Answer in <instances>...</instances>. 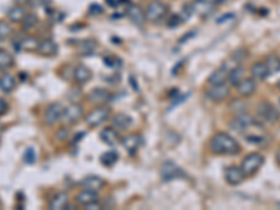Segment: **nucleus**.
I'll use <instances>...</instances> for the list:
<instances>
[{"label": "nucleus", "mask_w": 280, "mask_h": 210, "mask_svg": "<svg viewBox=\"0 0 280 210\" xmlns=\"http://www.w3.org/2000/svg\"><path fill=\"white\" fill-rule=\"evenodd\" d=\"M145 13L147 21L158 22L167 17L168 6L161 0H153L147 4Z\"/></svg>", "instance_id": "20e7f679"}, {"label": "nucleus", "mask_w": 280, "mask_h": 210, "mask_svg": "<svg viewBox=\"0 0 280 210\" xmlns=\"http://www.w3.org/2000/svg\"><path fill=\"white\" fill-rule=\"evenodd\" d=\"M100 160L104 166L112 167L115 163H116V161H118V160H119V155H118L116 152L111 150V152H105V153L100 157Z\"/></svg>", "instance_id": "473e14b6"}, {"label": "nucleus", "mask_w": 280, "mask_h": 210, "mask_svg": "<svg viewBox=\"0 0 280 210\" xmlns=\"http://www.w3.org/2000/svg\"><path fill=\"white\" fill-rule=\"evenodd\" d=\"M209 149L213 154L220 155H233L240 153L241 146L237 142V139L231 134L225 132H219L213 134L210 142H209Z\"/></svg>", "instance_id": "f257e3e1"}, {"label": "nucleus", "mask_w": 280, "mask_h": 210, "mask_svg": "<svg viewBox=\"0 0 280 210\" xmlns=\"http://www.w3.org/2000/svg\"><path fill=\"white\" fill-rule=\"evenodd\" d=\"M244 73H245V70H244V67L243 66H235L233 67L230 72H228V83L231 84V86H238V83L244 78Z\"/></svg>", "instance_id": "c85d7f7f"}, {"label": "nucleus", "mask_w": 280, "mask_h": 210, "mask_svg": "<svg viewBox=\"0 0 280 210\" xmlns=\"http://www.w3.org/2000/svg\"><path fill=\"white\" fill-rule=\"evenodd\" d=\"M13 33H14V30H13V27L10 25V22L0 20V39H7V38H10Z\"/></svg>", "instance_id": "72a5a7b5"}, {"label": "nucleus", "mask_w": 280, "mask_h": 210, "mask_svg": "<svg viewBox=\"0 0 280 210\" xmlns=\"http://www.w3.org/2000/svg\"><path fill=\"white\" fill-rule=\"evenodd\" d=\"M38 24V17L35 14H27L25 19L22 20L21 25L24 27V30H31L35 25Z\"/></svg>", "instance_id": "f704fd0d"}, {"label": "nucleus", "mask_w": 280, "mask_h": 210, "mask_svg": "<svg viewBox=\"0 0 280 210\" xmlns=\"http://www.w3.org/2000/svg\"><path fill=\"white\" fill-rule=\"evenodd\" d=\"M121 143L129 154H134V153H137V150L142 146V136L137 133H131V134L123 137Z\"/></svg>", "instance_id": "f8f14e48"}, {"label": "nucleus", "mask_w": 280, "mask_h": 210, "mask_svg": "<svg viewBox=\"0 0 280 210\" xmlns=\"http://www.w3.org/2000/svg\"><path fill=\"white\" fill-rule=\"evenodd\" d=\"M209 84L213 86V84H223V83H227L228 81V72L224 69V67H220L217 70H214L210 77L207 78Z\"/></svg>", "instance_id": "a878e982"}, {"label": "nucleus", "mask_w": 280, "mask_h": 210, "mask_svg": "<svg viewBox=\"0 0 280 210\" xmlns=\"http://www.w3.org/2000/svg\"><path fill=\"white\" fill-rule=\"evenodd\" d=\"M230 93H231L230 86L227 83H223V84H213V86H210L206 91V95L213 102H222V101L227 100L230 97Z\"/></svg>", "instance_id": "0eeeda50"}, {"label": "nucleus", "mask_w": 280, "mask_h": 210, "mask_svg": "<svg viewBox=\"0 0 280 210\" xmlns=\"http://www.w3.org/2000/svg\"><path fill=\"white\" fill-rule=\"evenodd\" d=\"M110 116H111V110L108 107L100 105V107L90 111L89 114L84 116V122L90 128H100L101 125H104L110 119Z\"/></svg>", "instance_id": "7ed1b4c3"}, {"label": "nucleus", "mask_w": 280, "mask_h": 210, "mask_svg": "<svg viewBox=\"0 0 280 210\" xmlns=\"http://www.w3.org/2000/svg\"><path fill=\"white\" fill-rule=\"evenodd\" d=\"M279 208H280V203H279Z\"/></svg>", "instance_id": "c03bdc74"}, {"label": "nucleus", "mask_w": 280, "mask_h": 210, "mask_svg": "<svg viewBox=\"0 0 280 210\" xmlns=\"http://www.w3.org/2000/svg\"><path fill=\"white\" fill-rule=\"evenodd\" d=\"M90 13H97V14H101L102 13V9H101V6H98V4H91L90 6Z\"/></svg>", "instance_id": "4c0bfd02"}, {"label": "nucleus", "mask_w": 280, "mask_h": 210, "mask_svg": "<svg viewBox=\"0 0 280 210\" xmlns=\"http://www.w3.org/2000/svg\"><path fill=\"white\" fill-rule=\"evenodd\" d=\"M84 110L80 104H70L69 107H65V114H63V121L69 125H76L83 119Z\"/></svg>", "instance_id": "6e6552de"}, {"label": "nucleus", "mask_w": 280, "mask_h": 210, "mask_svg": "<svg viewBox=\"0 0 280 210\" xmlns=\"http://www.w3.org/2000/svg\"><path fill=\"white\" fill-rule=\"evenodd\" d=\"M255 121H257V119H255L254 116H251L249 114H246V112H240L234 119L231 121L230 126H231V129L235 131V132L243 133L248 126H251Z\"/></svg>", "instance_id": "1a4fd4ad"}, {"label": "nucleus", "mask_w": 280, "mask_h": 210, "mask_svg": "<svg viewBox=\"0 0 280 210\" xmlns=\"http://www.w3.org/2000/svg\"><path fill=\"white\" fill-rule=\"evenodd\" d=\"M100 139L108 146H116L119 143V134L116 132V129L112 126V128H105L102 129L100 133Z\"/></svg>", "instance_id": "5701e85b"}, {"label": "nucleus", "mask_w": 280, "mask_h": 210, "mask_svg": "<svg viewBox=\"0 0 280 210\" xmlns=\"http://www.w3.org/2000/svg\"><path fill=\"white\" fill-rule=\"evenodd\" d=\"M17 3H27V1H30V0H16Z\"/></svg>", "instance_id": "79ce46f5"}, {"label": "nucleus", "mask_w": 280, "mask_h": 210, "mask_svg": "<svg viewBox=\"0 0 280 210\" xmlns=\"http://www.w3.org/2000/svg\"><path fill=\"white\" fill-rule=\"evenodd\" d=\"M126 14H128V17H129V20L132 22H134V24H137V25H143V24L147 21L145 10H143L140 6L134 4V3H132V4L128 6Z\"/></svg>", "instance_id": "4468645a"}, {"label": "nucleus", "mask_w": 280, "mask_h": 210, "mask_svg": "<svg viewBox=\"0 0 280 210\" xmlns=\"http://www.w3.org/2000/svg\"><path fill=\"white\" fill-rule=\"evenodd\" d=\"M27 14H28V13H27V10H25L22 6H14V7H11L10 10L7 11V19H9V21L10 22L21 24Z\"/></svg>", "instance_id": "393cba45"}, {"label": "nucleus", "mask_w": 280, "mask_h": 210, "mask_svg": "<svg viewBox=\"0 0 280 210\" xmlns=\"http://www.w3.org/2000/svg\"><path fill=\"white\" fill-rule=\"evenodd\" d=\"M202 1H207V3H214V4H216L219 0H202Z\"/></svg>", "instance_id": "a19ab883"}, {"label": "nucleus", "mask_w": 280, "mask_h": 210, "mask_svg": "<svg viewBox=\"0 0 280 210\" xmlns=\"http://www.w3.org/2000/svg\"><path fill=\"white\" fill-rule=\"evenodd\" d=\"M276 161L280 164V149L278 150V153H276Z\"/></svg>", "instance_id": "ea45409f"}, {"label": "nucleus", "mask_w": 280, "mask_h": 210, "mask_svg": "<svg viewBox=\"0 0 280 210\" xmlns=\"http://www.w3.org/2000/svg\"><path fill=\"white\" fill-rule=\"evenodd\" d=\"M81 187L90 191H95L100 192L101 189L105 187V181L98 175H89L81 181Z\"/></svg>", "instance_id": "6ab92c4d"}, {"label": "nucleus", "mask_w": 280, "mask_h": 210, "mask_svg": "<svg viewBox=\"0 0 280 210\" xmlns=\"http://www.w3.org/2000/svg\"><path fill=\"white\" fill-rule=\"evenodd\" d=\"M93 77V72L84 65H77L73 70V78L77 84H86Z\"/></svg>", "instance_id": "f3484780"}, {"label": "nucleus", "mask_w": 280, "mask_h": 210, "mask_svg": "<svg viewBox=\"0 0 280 210\" xmlns=\"http://www.w3.org/2000/svg\"><path fill=\"white\" fill-rule=\"evenodd\" d=\"M244 178H245V175H244L241 167L231 166L228 167V168H225V171H224V179H225V182L228 185L237 187V185H240L244 181Z\"/></svg>", "instance_id": "9b49d317"}, {"label": "nucleus", "mask_w": 280, "mask_h": 210, "mask_svg": "<svg viewBox=\"0 0 280 210\" xmlns=\"http://www.w3.org/2000/svg\"><path fill=\"white\" fill-rule=\"evenodd\" d=\"M190 7H192V13H195L201 17H207L216 10L214 3H207V1H202V0H196L195 3L190 4Z\"/></svg>", "instance_id": "dca6fc26"}, {"label": "nucleus", "mask_w": 280, "mask_h": 210, "mask_svg": "<svg viewBox=\"0 0 280 210\" xmlns=\"http://www.w3.org/2000/svg\"><path fill=\"white\" fill-rule=\"evenodd\" d=\"M7 111H9V102L6 100H3V98H0V116L4 115Z\"/></svg>", "instance_id": "e433bc0d"}, {"label": "nucleus", "mask_w": 280, "mask_h": 210, "mask_svg": "<svg viewBox=\"0 0 280 210\" xmlns=\"http://www.w3.org/2000/svg\"><path fill=\"white\" fill-rule=\"evenodd\" d=\"M63 114H65V107L60 102L49 104L44 112L45 123L49 125V126H54L60 121H63Z\"/></svg>", "instance_id": "39448f33"}, {"label": "nucleus", "mask_w": 280, "mask_h": 210, "mask_svg": "<svg viewBox=\"0 0 280 210\" xmlns=\"http://www.w3.org/2000/svg\"><path fill=\"white\" fill-rule=\"evenodd\" d=\"M234 17H235V14H233V13H231V14H225V16H223V17L220 19V20H217V22H219V24H222V22H224V21H228V19H230V20H233Z\"/></svg>", "instance_id": "58836bf2"}, {"label": "nucleus", "mask_w": 280, "mask_h": 210, "mask_svg": "<svg viewBox=\"0 0 280 210\" xmlns=\"http://www.w3.org/2000/svg\"><path fill=\"white\" fill-rule=\"evenodd\" d=\"M39 39L37 37H33V35H28L25 38H22L20 41L19 46L24 49V51H37L38 49V45H39Z\"/></svg>", "instance_id": "c756f323"}, {"label": "nucleus", "mask_w": 280, "mask_h": 210, "mask_svg": "<svg viewBox=\"0 0 280 210\" xmlns=\"http://www.w3.org/2000/svg\"><path fill=\"white\" fill-rule=\"evenodd\" d=\"M35 158H37V153H35V150L34 149H27L25 150V153H24V161L27 163V164H33L34 161H35Z\"/></svg>", "instance_id": "c9c22d12"}, {"label": "nucleus", "mask_w": 280, "mask_h": 210, "mask_svg": "<svg viewBox=\"0 0 280 210\" xmlns=\"http://www.w3.org/2000/svg\"><path fill=\"white\" fill-rule=\"evenodd\" d=\"M184 177H185V172L172 161H166L161 167V178L164 181H171V179H178V178Z\"/></svg>", "instance_id": "9d476101"}, {"label": "nucleus", "mask_w": 280, "mask_h": 210, "mask_svg": "<svg viewBox=\"0 0 280 210\" xmlns=\"http://www.w3.org/2000/svg\"><path fill=\"white\" fill-rule=\"evenodd\" d=\"M98 46V42L95 39H83L77 45V51L81 55H91Z\"/></svg>", "instance_id": "cd10ccee"}, {"label": "nucleus", "mask_w": 280, "mask_h": 210, "mask_svg": "<svg viewBox=\"0 0 280 210\" xmlns=\"http://www.w3.org/2000/svg\"><path fill=\"white\" fill-rule=\"evenodd\" d=\"M17 87V81L11 75H1L0 76V91L3 94H10Z\"/></svg>", "instance_id": "b1692460"}, {"label": "nucleus", "mask_w": 280, "mask_h": 210, "mask_svg": "<svg viewBox=\"0 0 280 210\" xmlns=\"http://www.w3.org/2000/svg\"><path fill=\"white\" fill-rule=\"evenodd\" d=\"M98 200H100V198H98V192H95V191H90V189L86 188L81 189L77 195H76V202H77L80 206H83V208L89 206L91 203H95V202H98Z\"/></svg>", "instance_id": "2eb2a0df"}, {"label": "nucleus", "mask_w": 280, "mask_h": 210, "mask_svg": "<svg viewBox=\"0 0 280 210\" xmlns=\"http://www.w3.org/2000/svg\"><path fill=\"white\" fill-rule=\"evenodd\" d=\"M278 89L280 90V81H279V83H278Z\"/></svg>", "instance_id": "37998d69"}, {"label": "nucleus", "mask_w": 280, "mask_h": 210, "mask_svg": "<svg viewBox=\"0 0 280 210\" xmlns=\"http://www.w3.org/2000/svg\"><path fill=\"white\" fill-rule=\"evenodd\" d=\"M263 163H265V157L261 153H251L245 155L244 160L241 161V170L245 177H252L262 168Z\"/></svg>", "instance_id": "f03ea898"}, {"label": "nucleus", "mask_w": 280, "mask_h": 210, "mask_svg": "<svg viewBox=\"0 0 280 210\" xmlns=\"http://www.w3.org/2000/svg\"><path fill=\"white\" fill-rule=\"evenodd\" d=\"M69 206V195L66 192H57L49 202V209L52 210H67Z\"/></svg>", "instance_id": "aec40b11"}, {"label": "nucleus", "mask_w": 280, "mask_h": 210, "mask_svg": "<svg viewBox=\"0 0 280 210\" xmlns=\"http://www.w3.org/2000/svg\"><path fill=\"white\" fill-rule=\"evenodd\" d=\"M251 75H252V77L255 78V80L263 81V80H266L270 76V72H269L268 65L265 62H257L251 67Z\"/></svg>", "instance_id": "4be33fe9"}, {"label": "nucleus", "mask_w": 280, "mask_h": 210, "mask_svg": "<svg viewBox=\"0 0 280 210\" xmlns=\"http://www.w3.org/2000/svg\"><path fill=\"white\" fill-rule=\"evenodd\" d=\"M14 65V56L9 51L0 48V70H7Z\"/></svg>", "instance_id": "7c9ffc66"}, {"label": "nucleus", "mask_w": 280, "mask_h": 210, "mask_svg": "<svg viewBox=\"0 0 280 210\" xmlns=\"http://www.w3.org/2000/svg\"><path fill=\"white\" fill-rule=\"evenodd\" d=\"M110 91L105 89H95L93 90L89 94V98L91 102H95V104H104L110 100Z\"/></svg>", "instance_id": "bb28decb"}, {"label": "nucleus", "mask_w": 280, "mask_h": 210, "mask_svg": "<svg viewBox=\"0 0 280 210\" xmlns=\"http://www.w3.org/2000/svg\"><path fill=\"white\" fill-rule=\"evenodd\" d=\"M265 63L268 65L270 75L280 72V56L275 55V54H273V55H269L268 57H266V60H265Z\"/></svg>", "instance_id": "2f4dec72"}, {"label": "nucleus", "mask_w": 280, "mask_h": 210, "mask_svg": "<svg viewBox=\"0 0 280 210\" xmlns=\"http://www.w3.org/2000/svg\"><path fill=\"white\" fill-rule=\"evenodd\" d=\"M112 126L119 132H125L132 126V118L129 115H126V114H122V112L116 114L112 118Z\"/></svg>", "instance_id": "a211bd4d"}, {"label": "nucleus", "mask_w": 280, "mask_h": 210, "mask_svg": "<svg viewBox=\"0 0 280 210\" xmlns=\"http://www.w3.org/2000/svg\"><path fill=\"white\" fill-rule=\"evenodd\" d=\"M258 116L261 118V121L275 123L280 118V111L270 102L265 101L258 105Z\"/></svg>", "instance_id": "423d86ee"}, {"label": "nucleus", "mask_w": 280, "mask_h": 210, "mask_svg": "<svg viewBox=\"0 0 280 210\" xmlns=\"http://www.w3.org/2000/svg\"><path fill=\"white\" fill-rule=\"evenodd\" d=\"M38 54H41L42 56H55L57 54V45L54 39H42L39 45H38V49H37Z\"/></svg>", "instance_id": "412c9836"}, {"label": "nucleus", "mask_w": 280, "mask_h": 210, "mask_svg": "<svg viewBox=\"0 0 280 210\" xmlns=\"http://www.w3.org/2000/svg\"><path fill=\"white\" fill-rule=\"evenodd\" d=\"M257 80L254 77H248V78H243L238 86H237V91L238 94L243 97V98H246L249 95H252L255 91H257Z\"/></svg>", "instance_id": "ddd939ff"}]
</instances>
